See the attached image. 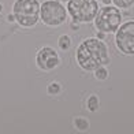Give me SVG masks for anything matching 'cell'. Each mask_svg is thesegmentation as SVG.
Wrapping results in <instances>:
<instances>
[{
  "mask_svg": "<svg viewBox=\"0 0 134 134\" xmlns=\"http://www.w3.org/2000/svg\"><path fill=\"white\" fill-rule=\"evenodd\" d=\"M75 59L85 71H94L100 66L109 64L107 45L99 38H88L82 41L77 49Z\"/></svg>",
  "mask_w": 134,
  "mask_h": 134,
  "instance_id": "6da1fadb",
  "label": "cell"
},
{
  "mask_svg": "<svg viewBox=\"0 0 134 134\" xmlns=\"http://www.w3.org/2000/svg\"><path fill=\"white\" fill-rule=\"evenodd\" d=\"M15 22L22 27H33L40 19L38 0H15L13 4Z\"/></svg>",
  "mask_w": 134,
  "mask_h": 134,
  "instance_id": "7a4b0ae2",
  "label": "cell"
},
{
  "mask_svg": "<svg viewBox=\"0 0 134 134\" xmlns=\"http://www.w3.org/2000/svg\"><path fill=\"white\" fill-rule=\"evenodd\" d=\"M66 8L72 21L78 23L92 22L99 13V4L96 0H69Z\"/></svg>",
  "mask_w": 134,
  "mask_h": 134,
  "instance_id": "3957f363",
  "label": "cell"
},
{
  "mask_svg": "<svg viewBox=\"0 0 134 134\" xmlns=\"http://www.w3.org/2000/svg\"><path fill=\"white\" fill-rule=\"evenodd\" d=\"M40 19L47 26H60L67 19V8L59 0H45L40 4Z\"/></svg>",
  "mask_w": 134,
  "mask_h": 134,
  "instance_id": "277c9868",
  "label": "cell"
},
{
  "mask_svg": "<svg viewBox=\"0 0 134 134\" xmlns=\"http://www.w3.org/2000/svg\"><path fill=\"white\" fill-rule=\"evenodd\" d=\"M122 22V14L119 8L107 5L104 8H100L94 18V25L100 32L112 33L116 32Z\"/></svg>",
  "mask_w": 134,
  "mask_h": 134,
  "instance_id": "5b68a950",
  "label": "cell"
},
{
  "mask_svg": "<svg viewBox=\"0 0 134 134\" xmlns=\"http://www.w3.org/2000/svg\"><path fill=\"white\" fill-rule=\"evenodd\" d=\"M115 42L122 53L134 55V21H129L119 26Z\"/></svg>",
  "mask_w": 134,
  "mask_h": 134,
  "instance_id": "8992f818",
  "label": "cell"
},
{
  "mask_svg": "<svg viewBox=\"0 0 134 134\" xmlns=\"http://www.w3.org/2000/svg\"><path fill=\"white\" fill-rule=\"evenodd\" d=\"M36 64L44 71H51L60 64V56L52 47H42L36 55Z\"/></svg>",
  "mask_w": 134,
  "mask_h": 134,
  "instance_id": "52a82bcc",
  "label": "cell"
},
{
  "mask_svg": "<svg viewBox=\"0 0 134 134\" xmlns=\"http://www.w3.org/2000/svg\"><path fill=\"white\" fill-rule=\"evenodd\" d=\"M58 47H59L60 51H64V52L69 51L71 48V38L69 37V36H66V34H62L58 38Z\"/></svg>",
  "mask_w": 134,
  "mask_h": 134,
  "instance_id": "ba28073f",
  "label": "cell"
},
{
  "mask_svg": "<svg viewBox=\"0 0 134 134\" xmlns=\"http://www.w3.org/2000/svg\"><path fill=\"white\" fill-rule=\"evenodd\" d=\"M99 105H100V101H99V97H97L96 94H92L86 101V107H88L89 111H92V112L97 111V109H99Z\"/></svg>",
  "mask_w": 134,
  "mask_h": 134,
  "instance_id": "9c48e42d",
  "label": "cell"
},
{
  "mask_svg": "<svg viewBox=\"0 0 134 134\" xmlns=\"http://www.w3.org/2000/svg\"><path fill=\"white\" fill-rule=\"evenodd\" d=\"M74 126H75V129L81 130V131H85V130L89 129V120L82 118V116H78V118L74 119Z\"/></svg>",
  "mask_w": 134,
  "mask_h": 134,
  "instance_id": "30bf717a",
  "label": "cell"
},
{
  "mask_svg": "<svg viewBox=\"0 0 134 134\" xmlns=\"http://www.w3.org/2000/svg\"><path fill=\"white\" fill-rule=\"evenodd\" d=\"M60 92H62V85H60L59 82H56V81L51 82L49 85H48V88H47V93L49 96H56Z\"/></svg>",
  "mask_w": 134,
  "mask_h": 134,
  "instance_id": "8fae6325",
  "label": "cell"
},
{
  "mask_svg": "<svg viewBox=\"0 0 134 134\" xmlns=\"http://www.w3.org/2000/svg\"><path fill=\"white\" fill-rule=\"evenodd\" d=\"M94 77H96V80H107V77H108V70L105 69L104 66H100L99 69H96L94 70Z\"/></svg>",
  "mask_w": 134,
  "mask_h": 134,
  "instance_id": "7c38bea8",
  "label": "cell"
},
{
  "mask_svg": "<svg viewBox=\"0 0 134 134\" xmlns=\"http://www.w3.org/2000/svg\"><path fill=\"white\" fill-rule=\"evenodd\" d=\"M112 2L119 8H129L131 5H134V0H112Z\"/></svg>",
  "mask_w": 134,
  "mask_h": 134,
  "instance_id": "4fadbf2b",
  "label": "cell"
},
{
  "mask_svg": "<svg viewBox=\"0 0 134 134\" xmlns=\"http://www.w3.org/2000/svg\"><path fill=\"white\" fill-rule=\"evenodd\" d=\"M70 27L72 30H78V29H80V23H78V22H72V23H70Z\"/></svg>",
  "mask_w": 134,
  "mask_h": 134,
  "instance_id": "5bb4252c",
  "label": "cell"
},
{
  "mask_svg": "<svg viewBox=\"0 0 134 134\" xmlns=\"http://www.w3.org/2000/svg\"><path fill=\"white\" fill-rule=\"evenodd\" d=\"M7 21L11 22V23L15 22V16H14V14H8V15H7Z\"/></svg>",
  "mask_w": 134,
  "mask_h": 134,
  "instance_id": "9a60e30c",
  "label": "cell"
},
{
  "mask_svg": "<svg viewBox=\"0 0 134 134\" xmlns=\"http://www.w3.org/2000/svg\"><path fill=\"white\" fill-rule=\"evenodd\" d=\"M97 38H99V40H104L105 38V33L104 32H99V33H97Z\"/></svg>",
  "mask_w": 134,
  "mask_h": 134,
  "instance_id": "2e32d148",
  "label": "cell"
},
{
  "mask_svg": "<svg viewBox=\"0 0 134 134\" xmlns=\"http://www.w3.org/2000/svg\"><path fill=\"white\" fill-rule=\"evenodd\" d=\"M101 2L104 3L105 5H109V4H111V2H112V0H101Z\"/></svg>",
  "mask_w": 134,
  "mask_h": 134,
  "instance_id": "e0dca14e",
  "label": "cell"
},
{
  "mask_svg": "<svg viewBox=\"0 0 134 134\" xmlns=\"http://www.w3.org/2000/svg\"><path fill=\"white\" fill-rule=\"evenodd\" d=\"M2 11H3V4L0 3V14H2Z\"/></svg>",
  "mask_w": 134,
  "mask_h": 134,
  "instance_id": "ac0fdd59",
  "label": "cell"
},
{
  "mask_svg": "<svg viewBox=\"0 0 134 134\" xmlns=\"http://www.w3.org/2000/svg\"><path fill=\"white\" fill-rule=\"evenodd\" d=\"M59 2H60V3H67L69 0H59Z\"/></svg>",
  "mask_w": 134,
  "mask_h": 134,
  "instance_id": "d6986e66",
  "label": "cell"
}]
</instances>
